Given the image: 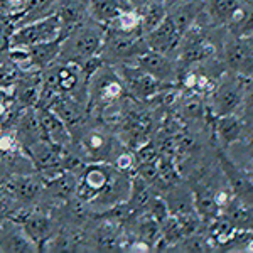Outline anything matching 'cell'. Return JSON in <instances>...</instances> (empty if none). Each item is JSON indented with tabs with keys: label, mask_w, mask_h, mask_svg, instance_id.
Here are the masks:
<instances>
[{
	"label": "cell",
	"mask_w": 253,
	"mask_h": 253,
	"mask_svg": "<svg viewBox=\"0 0 253 253\" xmlns=\"http://www.w3.org/2000/svg\"><path fill=\"white\" fill-rule=\"evenodd\" d=\"M228 26L236 38H248L253 34V7H245L243 3L235 10Z\"/></svg>",
	"instance_id": "484cf974"
},
{
	"label": "cell",
	"mask_w": 253,
	"mask_h": 253,
	"mask_svg": "<svg viewBox=\"0 0 253 253\" xmlns=\"http://www.w3.org/2000/svg\"><path fill=\"white\" fill-rule=\"evenodd\" d=\"M54 15L61 26V41L89 19V0H58Z\"/></svg>",
	"instance_id": "9c48e42d"
},
{
	"label": "cell",
	"mask_w": 253,
	"mask_h": 253,
	"mask_svg": "<svg viewBox=\"0 0 253 253\" xmlns=\"http://www.w3.org/2000/svg\"><path fill=\"white\" fill-rule=\"evenodd\" d=\"M193 198H194L196 213H198V216L205 224H210L213 219H216L221 214V205H219L218 198L211 191H208L206 187L203 186L194 187Z\"/></svg>",
	"instance_id": "44dd1931"
},
{
	"label": "cell",
	"mask_w": 253,
	"mask_h": 253,
	"mask_svg": "<svg viewBox=\"0 0 253 253\" xmlns=\"http://www.w3.org/2000/svg\"><path fill=\"white\" fill-rule=\"evenodd\" d=\"M181 112L184 117L189 118H203L205 117V105H203V100L198 95H191L186 96L181 100Z\"/></svg>",
	"instance_id": "83f0119b"
},
{
	"label": "cell",
	"mask_w": 253,
	"mask_h": 253,
	"mask_svg": "<svg viewBox=\"0 0 253 253\" xmlns=\"http://www.w3.org/2000/svg\"><path fill=\"white\" fill-rule=\"evenodd\" d=\"M248 107H250V110L253 112V91H252V95H250V103H248Z\"/></svg>",
	"instance_id": "f546056e"
},
{
	"label": "cell",
	"mask_w": 253,
	"mask_h": 253,
	"mask_svg": "<svg viewBox=\"0 0 253 253\" xmlns=\"http://www.w3.org/2000/svg\"><path fill=\"white\" fill-rule=\"evenodd\" d=\"M224 58L228 66L240 75H250L253 71V47L247 42V38L235 36V39L228 41Z\"/></svg>",
	"instance_id": "e0dca14e"
},
{
	"label": "cell",
	"mask_w": 253,
	"mask_h": 253,
	"mask_svg": "<svg viewBox=\"0 0 253 253\" xmlns=\"http://www.w3.org/2000/svg\"><path fill=\"white\" fill-rule=\"evenodd\" d=\"M49 110H52L64 122L71 135L89 120L88 105L71 95H58L52 100Z\"/></svg>",
	"instance_id": "ba28073f"
},
{
	"label": "cell",
	"mask_w": 253,
	"mask_h": 253,
	"mask_svg": "<svg viewBox=\"0 0 253 253\" xmlns=\"http://www.w3.org/2000/svg\"><path fill=\"white\" fill-rule=\"evenodd\" d=\"M130 98L126 95L124 81L112 64L103 63L88 80V113L96 118L105 108L118 105Z\"/></svg>",
	"instance_id": "7a4b0ae2"
},
{
	"label": "cell",
	"mask_w": 253,
	"mask_h": 253,
	"mask_svg": "<svg viewBox=\"0 0 253 253\" xmlns=\"http://www.w3.org/2000/svg\"><path fill=\"white\" fill-rule=\"evenodd\" d=\"M0 252L10 253H32L39 252L38 247L24 233L22 226L14 219H3L0 231Z\"/></svg>",
	"instance_id": "4fadbf2b"
},
{
	"label": "cell",
	"mask_w": 253,
	"mask_h": 253,
	"mask_svg": "<svg viewBox=\"0 0 253 253\" xmlns=\"http://www.w3.org/2000/svg\"><path fill=\"white\" fill-rule=\"evenodd\" d=\"M14 221H17L22 226L24 233L29 236V240L38 247V250L42 252L44 247L52 235L59 230L61 224L52 218V214L47 210L41 206L34 208H22L15 213Z\"/></svg>",
	"instance_id": "277c9868"
},
{
	"label": "cell",
	"mask_w": 253,
	"mask_h": 253,
	"mask_svg": "<svg viewBox=\"0 0 253 253\" xmlns=\"http://www.w3.org/2000/svg\"><path fill=\"white\" fill-rule=\"evenodd\" d=\"M240 5H242V0H210L208 14L214 24H228V20Z\"/></svg>",
	"instance_id": "4316f807"
},
{
	"label": "cell",
	"mask_w": 253,
	"mask_h": 253,
	"mask_svg": "<svg viewBox=\"0 0 253 253\" xmlns=\"http://www.w3.org/2000/svg\"><path fill=\"white\" fill-rule=\"evenodd\" d=\"M105 39V26L95 22L89 17L83 26H80L78 29L61 41L58 61L63 63H75V64H83L89 61L91 58H96L101 52V46H103Z\"/></svg>",
	"instance_id": "6da1fadb"
},
{
	"label": "cell",
	"mask_w": 253,
	"mask_h": 253,
	"mask_svg": "<svg viewBox=\"0 0 253 253\" xmlns=\"http://www.w3.org/2000/svg\"><path fill=\"white\" fill-rule=\"evenodd\" d=\"M242 130H243L242 122H240V118H236L233 113L219 115L214 124V133L218 135L219 140L223 142L224 147L231 145L233 142L238 140V138L242 137Z\"/></svg>",
	"instance_id": "d4e9b609"
},
{
	"label": "cell",
	"mask_w": 253,
	"mask_h": 253,
	"mask_svg": "<svg viewBox=\"0 0 253 253\" xmlns=\"http://www.w3.org/2000/svg\"><path fill=\"white\" fill-rule=\"evenodd\" d=\"M130 2H132V5H133V7H135V9H137V7H140L142 3H145L147 0H130Z\"/></svg>",
	"instance_id": "f1b7e54d"
},
{
	"label": "cell",
	"mask_w": 253,
	"mask_h": 253,
	"mask_svg": "<svg viewBox=\"0 0 253 253\" xmlns=\"http://www.w3.org/2000/svg\"><path fill=\"white\" fill-rule=\"evenodd\" d=\"M117 69L118 76L124 81L126 95L138 101H150L156 100V96L162 91V88L169 83H161L150 75H147L142 68L135 63H120L113 66Z\"/></svg>",
	"instance_id": "5b68a950"
},
{
	"label": "cell",
	"mask_w": 253,
	"mask_h": 253,
	"mask_svg": "<svg viewBox=\"0 0 253 253\" xmlns=\"http://www.w3.org/2000/svg\"><path fill=\"white\" fill-rule=\"evenodd\" d=\"M0 181L5 184L10 194L22 208H34L39 205L46 181L39 172L22 175H0Z\"/></svg>",
	"instance_id": "52a82bcc"
},
{
	"label": "cell",
	"mask_w": 253,
	"mask_h": 253,
	"mask_svg": "<svg viewBox=\"0 0 253 253\" xmlns=\"http://www.w3.org/2000/svg\"><path fill=\"white\" fill-rule=\"evenodd\" d=\"M221 214L228 219L236 230L252 231L253 233V206L243 203L236 196L228 199V203L223 206Z\"/></svg>",
	"instance_id": "ffe728a7"
},
{
	"label": "cell",
	"mask_w": 253,
	"mask_h": 253,
	"mask_svg": "<svg viewBox=\"0 0 253 253\" xmlns=\"http://www.w3.org/2000/svg\"><path fill=\"white\" fill-rule=\"evenodd\" d=\"M135 64L138 68H142L147 75H150L152 78H156L161 83H169L172 84L174 81H177V66H175L174 59L170 56L161 54L157 51H145L144 54H140L135 59Z\"/></svg>",
	"instance_id": "30bf717a"
},
{
	"label": "cell",
	"mask_w": 253,
	"mask_h": 253,
	"mask_svg": "<svg viewBox=\"0 0 253 253\" xmlns=\"http://www.w3.org/2000/svg\"><path fill=\"white\" fill-rule=\"evenodd\" d=\"M144 39L149 49L166 56H172L179 49V46H181L182 34L177 31V27L174 26L172 20L166 15V19L159 24L156 29L144 34Z\"/></svg>",
	"instance_id": "8fae6325"
},
{
	"label": "cell",
	"mask_w": 253,
	"mask_h": 253,
	"mask_svg": "<svg viewBox=\"0 0 253 253\" xmlns=\"http://www.w3.org/2000/svg\"><path fill=\"white\" fill-rule=\"evenodd\" d=\"M36 113H38L44 137H46L47 140H51L52 144L66 149V147L71 144L73 137H71V132L68 130V126L64 125V122L49 108H36Z\"/></svg>",
	"instance_id": "9a60e30c"
},
{
	"label": "cell",
	"mask_w": 253,
	"mask_h": 253,
	"mask_svg": "<svg viewBox=\"0 0 253 253\" xmlns=\"http://www.w3.org/2000/svg\"><path fill=\"white\" fill-rule=\"evenodd\" d=\"M166 196H162L166 201L167 208H169V213L172 216H184L196 213L194 210V198L191 191L184 189L182 186L175 184L170 189L166 191Z\"/></svg>",
	"instance_id": "7402d4cb"
},
{
	"label": "cell",
	"mask_w": 253,
	"mask_h": 253,
	"mask_svg": "<svg viewBox=\"0 0 253 253\" xmlns=\"http://www.w3.org/2000/svg\"><path fill=\"white\" fill-rule=\"evenodd\" d=\"M130 9H135L130 0H89V17L105 27Z\"/></svg>",
	"instance_id": "d6986e66"
},
{
	"label": "cell",
	"mask_w": 253,
	"mask_h": 253,
	"mask_svg": "<svg viewBox=\"0 0 253 253\" xmlns=\"http://www.w3.org/2000/svg\"><path fill=\"white\" fill-rule=\"evenodd\" d=\"M61 38V26L54 14L17 27L10 36V49H27L36 44L51 42ZM61 41V39H59Z\"/></svg>",
	"instance_id": "8992f818"
},
{
	"label": "cell",
	"mask_w": 253,
	"mask_h": 253,
	"mask_svg": "<svg viewBox=\"0 0 253 253\" xmlns=\"http://www.w3.org/2000/svg\"><path fill=\"white\" fill-rule=\"evenodd\" d=\"M179 49H181L179 58H181V61H184L186 64L201 63V61L211 58L214 54V47L201 34H196L193 26L182 36Z\"/></svg>",
	"instance_id": "5bb4252c"
},
{
	"label": "cell",
	"mask_w": 253,
	"mask_h": 253,
	"mask_svg": "<svg viewBox=\"0 0 253 253\" xmlns=\"http://www.w3.org/2000/svg\"><path fill=\"white\" fill-rule=\"evenodd\" d=\"M137 10L140 15V27L144 34L156 29L167 15V5L164 0H147L145 3L137 7Z\"/></svg>",
	"instance_id": "cb8c5ba5"
},
{
	"label": "cell",
	"mask_w": 253,
	"mask_h": 253,
	"mask_svg": "<svg viewBox=\"0 0 253 253\" xmlns=\"http://www.w3.org/2000/svg\"><path fill=\"white\" fill-rule=\"evenodd\" d=\"M12 132H14V135L22 149L32 145L34 142L41 140V138H46L42 133V128H41L39 118H38V113H36L34 107L24 108L22 112H20Z\"/></svg>",
	"instance_id": "2e32d148"
},
{
	"label": "cell",
	"mask_w": 253,
	"mask_h": 253,
	"mask_svg": "<svg viewBox=\"0 0 253 253\" xmlns=\"http://www.w3.org/2000/svg\"><path fill=\"white\" fill-rule=\"evenodd\" d=\"M219 164H221V169L224 170L228 177V182H230L231 193L236 196L238 199H242L243 203L253 206V182L248 175H245L242 170L236 167L233 162L230 161L223 152H219Z\"/></svg>",
	"instance_id": "ac0fdd59"
},
{
	"label": "cell",
	"mask_w": 253,
	"mask_h": 253,
	"mask_svg": "<svg viewBox=\"0 0 253 253\" xmlns=\"http://www.w3.org/2000/svg\"><path fill=\"white\" fill-rule=\"evenodd\" d=\"M2 224H3V219H0V231H2Z\"/></svg>",
	"instance_id": "4dcf8cb0"
},
{
	"label": "cell",
	"mask_w": 253,
	"mask_h": 253,
	"mask_svg": "<svg viewBox=\"0 0 253 253\" xmlns=\"http://www.w3.org/2000/svg\"><path fill=\"white\" fill-rule=\"evenodd\" d=\"M41 88H42L41 71H22L12 86V96L20 108H31L38 103Z\"/></svg>",
	"instance_id": "7c38bea8"
},
{
	"label": "cell",
	"mask_w": 253,
	"mask_h": 253,
	"mask_svg": "<svg viewBox=\"0 0 253 253\" xmlns=\"http://www.w3.org/2000/svg\"><path fill=\"white\" fill-rule=\"evenodd\" d=\"M145 51H149V46L144 39V34L120 32L105 27V39L100 52L103 63L112 66L120 63H135V59Z\"/></svg>",
	"instance_id": "3957f363"
},
{
	"label": "cell",
	"mask_w": 253,
	"mask_h": 253,
	"mask_svg": "<svg viewBox=\"0 0 253 253\" xmlns=\"http://www.w3.org/2000/svg\"><path fill=\"white\" fill-rule=\"evenodd\" d=\"M242 105V93L236 84L224 83L214 88V115L233 113Z\"/></svg>",
	"instance_id": "603a6c76"
}]
</instances>
